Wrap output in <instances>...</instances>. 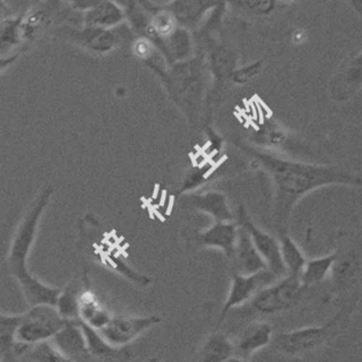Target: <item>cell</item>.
I'll list each match as a JSON object with an SVG mask.
<instances>
[{
    "label": "cell",
    "mask_w": 362,
    "mask_h": 362,
    "mask_svg": "<svg viewBox=\"0 0 362 362\" xmlns=\"http://www.w3.org/2000/svg\"><path fill=\"white\" fill-rule=\"evenodd\" d=\"M362 88V52L343 62L329 84V93L337 101H346Z\"/></svg>",
    "instance_id": "cell-11"
},
{
    "label": "cell",
    "mask_w": 362,
    "mask_h": 362,
    "mask_svg": "<svg viewBox=\"0 0 362 362\" xmlns=\"http://www.w3.org/2000/svg\"><path fill=\"white\" fill-rule=\"evenodd\" d=\"M126 22L124 9L112 0H102L84 11L83 25L100 28H116Z\"/></svg>",
    "instance_id": "cell-17"
},
{
    "label": "cell",
    "mask_w": 362,
    "mask_h": 362,
    "mask_svg": "<svg viewBox=\"0 0 362 362\" xmlns=\"http://www.w3.org/2000/svg\"><path fill=\"white\" fill-rule=\"evenodd\" d=\"M232 259L235 262V272L240 274H254L267 269L263 257L260 256L246 230L240 226L235 255Z\"/></svg>",
    "instance_id": "cell-14"
},
{
    "label": "cell",
    "mask_w": 362,
    "mask_h": 362,
    "mask_svg": "<svg viewBox=\"0 0 362 362\" xmlns=\"http://www.w3.org/2000/svg\"><path fill=\"white\" fill-rule=\"evenodd\" d=\"M62 37L69 40L85 50L93 54H105L122 43V35L116 28H100L83 25L82 28H62L59 30Z\"/></svg>",
    "instance_id": "cell-10"
},
{
    "label": "cell",
    "mask_w": 362,
    "mask_h": 362,
    "mask_svg": "<svg viewBox=\"0 0 362 362\" xmlns=\"http://www.w3.org/2000/svg\"><path fill=\"white\" fill-rule=\"evenodd\" d=\"M23 15L6 18L0 22V57L13 56L11 50L22 45L25 40Z\"/></svg>",
    "instance_id": "cell-20"
},
{
    "label": "cell",
    "mask_w": 362,
    "mask_h": 362,
    "mask_svg": "<svg viewBox=\"0 0 362 362\" xmlns=\"http://www.w3.org/2000/svg\"><path fill=\"white\" fill-rule=\"evenodd\" d=\"M230 0H170L164 8L175 22L188 31H196L209 15L223 13Z\"/></svg>",
    "instance_id": "cell-9"
},
{
    "label": "cell",
    "mask_w": 362,
    "mask_h": 362,
    "mask_svg": "<svg viewBox=\"0 0 362 362\" xmlns=\"http://www.w3.org/2000/svg\"><path fill=\"white\" fill-rule=\"evenodd\" d=\"M18 57H20V54H15L9 57H0V73L5 71L6 68L13 65Z\"/></svg>",
    "instance_id": "cell-32"
},
{
    "label": "cell",
    "mask_w": 362,
    "mask_h": 362,
    "mask_svg": "<svg viewBox=\"0 0 362 362\" xmlns=\"http://www.w3.org/2000/svg\"><path fill=\"white\" fill-rule=\"evenodd\" d=\"M337 254L326 255L322 257L307 259L303 272L300 274V281L305 288L315 286L325 280L328 274L331 273L334 264L337 262Z\"/></svg>",
    "instance_id": "cell-21"
},
{
    "label": "cell",
    "mask_w": 362,
    "mask_h": 362,
    "mask_svg": "<svg viewBox=\"0 0 362 362\" xmlns=\"http://www.w3.org/2000/svg\"><path fill=\"white\" fill-rule=\"evenodd\" d=\"M256 139H257L256 141L259 144L276 146L286 141V134L282 128L272 122V124H265L264 127H259L256 130Z\"/></svg>",
    "instance_id": "cell-27"
},
{
    "label": "cell",
    "mask_w": 362,
    "mask_h": 362,
    "mask_svg": "<svg viewBox=\"0 0 362 362\" xmlns=\"http://www.w3.org/2000/svg\"><path fill=\"white\" fill-rule=\"evenodd\" d=\"M14 15V11L9 7L5 0H0V22Z\"/></svg>",
    "instance_id": "cell-31"
},
{
    "label": "cell",
    "mask_w": 362,
    "mask_h": 362,
    "mask_svg": "<svg viewBox=\"0 0 362 362\" xmlns=\"http://www.w3.org/2000/svg\"><path fill=\"white\" fill-rule=\"evenodd\" d=\"M280 241L281 256L283 264L286 266V274L300 276L303 272L307 258L298 243L288 233L279 235Z\"/></svg>",
    "instance_id": "cell-22"
},
{
    "label": "cell",
    "mask_w": 362,
    "mask_h": 362,
    "mask_svg": "<svg viewBox=\"0 0 362 362\" xmlns=\"http://www.w3.org/2000/svg\"><path fill=\"white\" fill-rule=\"evenodd\" d=\"M235 223L246 230L249 237L254 243L255 247L257 249L260 256L263 257L267 269L276 275L279 279L286 276V266L283 264L282 256H281L280 241L274 235L269 232L259 229L250 215L243 206L239 207L237 211V220Z\"/></svg>",
    "instance_id": "cell-6"
},
{
    "label": "cell",
    "mask_w": 362,
    "mask_h": 362,
    "mask_svg": "<svg viewBox=\"0 0 362 362\" xmlns=\"http://www.w3.org/2000/svg\"><path fill=\"white\" fill-rule=\"evenodd\" d=\"M273 327L265 322H252L239 335L235 344V358L246 360L271 343Z\"/></svg>",
    "instance_id": "cell-12"
},
{
    "label": "cell",
    "mask_w": 362,
    "mask_h": 362,
    "mask_svg": "<svg viewBox=\"0 0 362 362\" xmlns=\"http://www.w3.org/2000/svg\"><path fill=\"white\" fill-rule=\"evenodd\" d=\"M0 362H4V360L0 358Z\"/></svg>",
    "instance_id": "cell-37"
},
{
    "label": "cell",
    "mask_w": 362,
    "mask_h": 362,
    "mask_svg": "<svg viewBox=\"0 0 362 362\" xmlns=\"http://www.w3.org/2000/svg\"><path fill=\"white\" fill-rule=\"evenodd\" d=\"M79 326L82 329L83 335H84L85 344L90 356H112L117 352V349L111 346L109 343L105 341V337H102L99 329L92 327V326L85 324L82 320H79Z\"/></svg>",
    "instance_id": "cell-24"
},
{
    "label": "cell",
    "mask_w": 362,
    "mask_h": 362,
    "mask_svg": "<svg viewBox=\"0 0 362 362\" xmlns=\"http://www.w3.org/2000/svg\"><path fill=\"white\" fill-rule=\"evenodd\" d=\"M276 280H279V277L267 269L254 274H240L235 272L232 274L229 293L221 310L218 324L223 322L230 310L249 303L255 297V294Z\"/></svg>",
    "instance_id": "cell-8"
},
{
    "label": "cell",
    "mask_w": 362,
    "mask_h": 362,
    "mask_svg": "<svg viewBox=\"0 0 362 362\" xmlns=\"http://www.w3.org/2000/svg\"><path fill=\"white\" fill-rule=\"evenodd\" d=\"M6 3L8 4L9 7H11L13 11H14V6H20L18 4L21 3V0H5Z\"/></svg>",
    "instance_id": "cell-33"
},
{
    "label": "cell",
    "mask_w": 362,
    "mask_h": 362,
    "mask_svg": "<svg viewBox=\"0 0 362 362\" xmlns=\"http://www.w3.org/2000/svg\"><path fill=\"white\" fill-rule=\"evenodd\" d=\"M23 314L5 315L0 313V358L8 356L16 346V332Z\"/></svg>",
    "instance_id": "cell-23"
},
{
    "label": "cell",
    "mask_w": 362,
    "mask_h": 362,
    "mask_svg": "<svg viewBox=\"0 0 362 362\" xmlns=\"http://www.w3.org/2000/svg\"><path fill=\"white\" fill-rule=\"evenodd\" d=\"M263 69V62H252L245 67L235 68V71H232L230 81L235 83V84H246L249 81L259 75L260 71Z\"/></svg>",
    "instance_id": "cell-28"
},
{
    "label": "cell",
    "mask_w": 362,
    "mask_h": 362,
    "mask_svg": "<svg viewBox=\"0 0 362 362\" xmlns=\"http://www.w3.org/2000/svg\"><path fill=\"white\" fill-rule=\"evenodd\" d=\"M282 1H292V0H282Z\"/></svg>",
    "instance_id": "cell-36"
},
{
    "label": "cell",
    "mask_w": 362,
    "mask_h": 362,
    "mask_svg": "<svg viewBox=\"0 0 362 362\" xmlns=\"http://www.w3.org/2000/svg\"><path fill=\"white\" fill-rule=\"evenodd\" d=\"M163 322L158 315L148 316H119L111 317L110 322L105 327L99 329L111 346L115 349L124 348L126 345L139 339L141 334Z\"/></svg>",
    "instance_id": "cell-7"
},
{
    "label": "cell",
    "mask_w": 362,
    "mask_h": 362,
    "mask_svg": "<svg viewBox=\"0 0 362 362\" xmlns=\"http://www.w3.org/2000/svg\"><path fill=\"white\" fill-rule=\"evenodd\" d=\"M137 362H158L156 359H145V360H139Z\"/></svg>",
    "instance_id": "cell-35"
},
{
    "label": "cell",
    "mask_w": 362,
    "mask_h": 362,
    "mask_svg": "<svg viewBox=\"0 0 362 362\" xmlns=\"http://www.w3.org/2000/svg\"><path fill=\"white\" fill-rule=\"evenodd\" d=\"M79 320L101 329L110 322L112 315L102 305L95 294L90 290L81 292L79 296Z\"/></svg>",
    "instance_id": "cell-18"
},
{
    "label": "cell",
    "mask_w": 362,
    "mask_h": 362,
    "mask_svg": "<svg viewBox=\"0 0 362 362\" xmlns=\"http://www.w3.org/2000/svg\"><path fill=\"white\" fill-rule=\"evenodd\" d=\"M28 348V358L31 362H75L62 354L51 341L37 343Z\"/></svg>",
    "instance_id": "cell-26"
},
{
    "label": "cell",
    "mask_w": 362,
    "mask_h": 362,
    "mask_svg": "<svg viewBox=\"0 0 362 362\" xmlns=\"http://www.w3.org/2000/svg\"><path fill=\"white\" fill-rule=\"evenodd\" d=\"M190 204L199 212L209 215L214 222L235 221V215L223 192L209 190L201 194H192L190 195Z\"/></svg>",
    "instance_id": "cell-15"
},
{
    "label": "cell",
    "mask_w": 362,
    "mask_h": 362,
    "mask_svg": "<svg viewBox=\"0 0 362 362\" xmlns=\"http://www.w3.org/2000/svg\"><path fill=\"white\" fill-rule=\"evenodd\" d=\"M54 187L45 186L34 198L31 205L15 230L7 256V267L11 276L20 286L23 297L31 307L50 305L56 307L62 290L45 284L32 274L28 260L37 238L39 223L50 203Z\"/></svg>",
    "instance_id": "cell-2"
},
{
    "label": "cell",
    "mask_w": 362,
    "mask_h": 362,
    "mask_svg": "<svg viewBox=\"0 0 362 362\" xmlns=\"http://www.w3.org/2000/svg\"><path fill=\"white\" fill-rule=\"evenodd\" d=\"M51 342L74 361L90 356L78 320H67L66 325L54 335Z\"/></svg>",
    "instance_id": "cell-16"
},
{
    "label": "cell",
    "mask_w": 362,
    "mask_h": 362,
    "mask_svg": "<svg viewBox=\"0 0 362 362\" xmlns=\"http://www.w3.org/2000/svg\"><path fill=\"white\" fill-rule=\"evenodd\" d=\"M209 178V170L207 168H195L192 169L186 178H185L184 186H182V192H192L197 189L198 187L206 182Z\"/></svg>",
    "instance_id": "cell-30"
},
{
    "label": "cell",
    "mask_w": 362,
    "mask_h": 362,
    "mask_svg": "<svg viewBox=\"0 0 362 362\" xmlns=\"http://www.w3.org/2000/svg\"><path fill=\"white\" fill-rule=\"evenodd\" d=\"M252 14H269L274 9L275 0H230Z\"/></svg>",
    "instance_id": "cell-29"
},
{
    "label": "cell",
    "mask_w": 362,
    "mask_h": 362,
    "mask_svg": "<svg viewBox=\"0 0 362 362\" xmlns=\"http://www.w3.org/2000/svg\"><path fill=\"white\" fill-rule=\"evenodd\" d=\"M79 296L81 292H77L76 288L71 286H67L65 290L60 292L54 308L64 320H79Z\"/></svg>",
    "instance_id": "cell-25"
},
{
    "label": "cell",
    "mask_w": 362,
    "mask_h": 362,
    "mask_svg": "<svg viewBox=\"0 0 362 362\" xmlns=\"http://www.w3.org/2000/svg\"><path fill=\"white\" fill-rule=\"evenodd\" d=\"M54 307L37 305L23 314V320L17 328V344L31 346L37 343L54 339L58 332L66 325Z\"/></svg>",
    "instance_id": "cell-4"
},
{
    "label": "cell",
    "mask_w": 362,
    "mask_h": 362,
    "mask_svg": "<svg viewBox=\"0 0 362 362\" xmlns=\"http://www.w3.org/2000/svg\"><path fill=\"white\" fill-rule=\"evenodd\" d=\"M235 356V344L226 334L214 332L199 352V362H229Z\"/></svg>",
    "instance_id": "cell-19"
},
{
    "label": "cell",
    "mask_w": 362,
    "mask_h": 362,
    "mask_svg": "<svg viewBox=\"0 0 362 362\" xmlns=\"http://www.w3.org/2000/svg\"><path fill=\"white\" fill-rule=\"evenodd\" d=\"M240 148L271 178L274 188L273 216L279 235L288 233L292 211L311 192L327 186H362L359 175L342 168L294 161L248 145H240Z\"/></svg>",
    "instance_id": "cell-1"
},
{
    "label": "cell",
    "mask_w": 362,
    "mask_h": 362,
    "mask_svg": "<svg viewBox=\"0 0 362 362\" xmlns=\"http://www.w3.org/2000/svg\"><path fill=\"white\" fill-rule=\"evenodd\" d=\"M339 314L322 326H309L296 331L279 334L275 343L286 356H298L310 354L326 344L334 333Z\"/></svg>",
    "instance_id": "cell-5"
},
{
    "label": "cell",
    "mask_w": 362,
    "mask_h": 362,
    "mask_svg": "<svg viewBox=\"0 0 362 362\" xmlns=\"http://www.w3.org/2000/svg\"><path fill=\"white\" fill-rule=\"evenodd\" d=\"M229 362H248L246 360L239 359V358H233V359L230 360Z\"/></svg>",
    "instance_id": "cell-34"
},
{
    "label": "cell",
    "mask_w": 362,
    "mask_h": 362,
    "mask_svg": "<svg viewBox=\"0 0 362 362\" xmlns=\"http://www.w3.org/2000/svg\"><path fill=\"white\" fill-rule=\"evenodd\" d=\"M300 276L286 274L255 294L249 303L250 308L262 315H274L292 308L303 292Z\"/></svg>",
    "instance_id": "cell-3"
},
{
    "label": "cell",
    "mask_w": 362,
    "mask_h": 362,
    "mask_svg": "<svg viewBox=\"0 0 362 362\" xmlns=\"http://www.w3.org/2000/svg\"><path fill=\"white\" fill-rule=\"evenodd\" d=\"M239 226L235 221L229 222H214L209 229L204 230L199 235L202 245L209 248L218 249L232 259L237 246Z\"/></svg>",
    "instance_id": "cell-13"
}]
</instances>
